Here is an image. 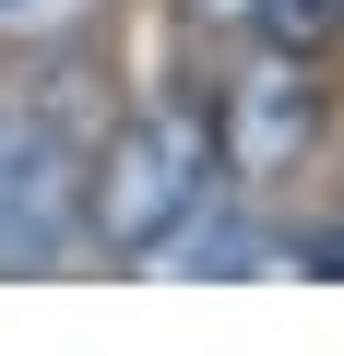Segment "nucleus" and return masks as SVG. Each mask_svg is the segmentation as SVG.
<instances>
[{
    "instance_id": "obj_3",
    "label": "nucleus",
    "mask_w": 344,
    "mask_h": 356,
    "mask_svg": "<svg viewBox=\"0 0 344 356\" xmlns=\"http://www.w3.org/2000/svg\"><path fill=\"white\" fill-rule=\"evenodd\" d=\"M320 143H332V83H320V60L261 36V48L214 83V154H226V191L285 202L297 178L320 166Z\"/></svg>"
},
{
    "instance_id": "obj_1",
    "label": "nucleus",
    "mask_w": 344,
    "mask_h": 356,
    "mask_svg": "<svg viewBox=\"0 0 344 356\" xmlns=\"http://www.w3.org/2000/svg\"><path fill=\"white\" fill-rule=\"evenodd\" d=\"M214 178H226V154H214V107H202V95H179V83L131 95V107L95 131L83 250H107V261H166V238L202 214Z\"/></svg>"
},
{
    "instance_id": "obj_7",
    "label": "nucleus",
    "mask_w": 344,
    "mask_h": 356,
    "mask_svg": "<svg viewBox=\"0 0 344 356\" xmlns=\"http://www.w3.org/2000/svg\"><path fill=\"white\" fill-rule=\"evenodd\" d=\"M190 36H261V0H179Z\"/></svg>"
},
{
    "instance_id": "obj_5",
    "label": "nucleus",
    "mask_w": 344,
    "mask_h": 356,
    "mask_svg": "<svg viewBox=\"0 0 344 356\" xmlns=\"http://www.w3.org/2000/svg\"><path fill=\"white\" fill-rule=\"evenodd\" d=\"M261 36H273V48H309V60H320V48L344 36V0H261Z\"/></svg>"
},
{
    "instance_id": "obj_6",
    "label": "nucleus",
    "mask_w": 344,
    "mask_h": 356,
    "mask_svg": "<svg viewBox=\"0 0 344 356\" xmlns=\"http://www.w3.org/2000/svg\"><path fill=\"white\" fill-rule=\"evenodd\" d=\"M297 261H309V273H344V166L320 178V202L297 214Z\"/></svg>"
},
{
    "instance_id": "obj_2",
    "label": "nucleus",
    "mask_w": 344,
    "mask_h": 356,
    "mask_svg": "<svg viewBox=\"0 0 344 356\" xmlns=\"http://www.w3.org/2000/svg\"><path fill=\"white\" fill-rule=\"evenodd\" d=\"M95 131L107 119H83V95H60V83L0 95V273H60L83 250Z\"/></svg>"
},
{
    "instance_id": "obj_4",
    "label": "nucleus",
    "mask_w": 344,
    "mask_h": 356,
    "mask_svg": "<svg viewBox=\"0 0 344 356\" xmlns=\"http://www.w3.org/2000/svg\"><path fill=\"white\" fill-rule=\"evenodd\" d=\"M107 0H0V48H72Z\"/></svg>"
}]
</instances>
